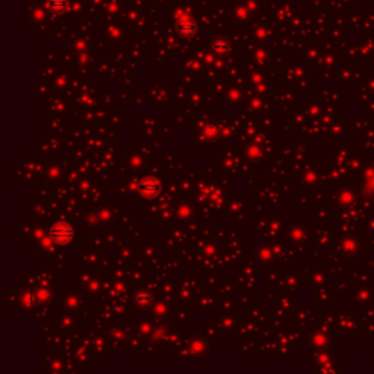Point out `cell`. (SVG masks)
<instances>
[{"label":"cell","instance_id":"277c9868","mask_svg":"<svg viewBox=\"0 0 374 374\" xmlns=\"http://www.w3.org/2000/svg\"><path fill=\"white\" fill-rule=\"evenodd\" d=\"M68 6V0H48V8L54 12H62L63 9H66Z\"/></svg>","mask_w":374,"mask_h":374},{"label":"cell","instance_id":"7a4b0ae2","mask_svg":"<svg viewBox=\"0 0 374 374\" xmlns=\"http://www.w3.org/2000/svg\"><path fill=\"white\" fill-rule=\"evenodd\" d=\"M178 32L183 34V36H186V37L192 36V34L194 32V24H193L192 20H188V19L180 22V24H178Z\"/></svg>","mask_w":374,"mask_h":374},{"label":"cell","instance_id":"3957f363","mask_svg":"<svg viewBox=\"0 0 374 374\" xmlns=\"http://www.w3.org/2000/svg\"><path fill=\"white\" fill-rule=\"evenodd\" d=\"M140 192L144 194H148V196H154L160 192V187L156 183H152V182H145L140 184Z\"/></svg>","mask_w":374,"mask_h":374},{"label":"cell","instance_id":"6da1fadb","mask_svg":"<svg viewBox=\"0 0 374 374\" xmlns=\"http://www.w3.org/2000/svg\"><path fill=\"white\" fill-rule=\"evenodd\" d=\"M50 236H52V238H53L54 242H57V243H66V242L72 237V228L68 224L60 222V224H57L56 226L52 230Z\"/></svg>","mask_w":374,"mask_h":374}]
</instances>
